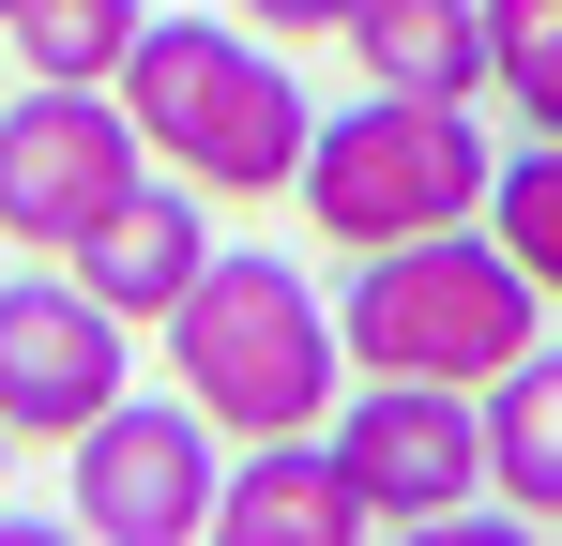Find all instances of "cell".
Listing matches in <instances>:
<instances>
[{
  "mask_svg": "<svg viewBox=\"0 0 562 546\" xmlns=\"http://www.w3.org/2000/svg\"><path fill=\"white\" fill-rule=\"evenodd\" d=\"M486 228H502V259H517V273L562 304V137L502 152V182H486Z\"/></svg>",
  "mask_w": 562,
  "mask_h": 546,
  "instance_id": "5bb4252c",
  "label": "cell"
},
{
  "mask_svg": "<svg viewBox=\"0 0 562 546\" xmlns=\"http://www.w3.org/2000/svg\"><path fill=\"white\" fill-rule=\"evenodd\" d=\"M366 0H244V31H350Z\"/></svg>",
  "mask_w": 562,
  "mask_h": 546,
  "instance_id": "2e32d148",
  "label": "cell"
},
{
  "mask_svg": "<svg viewBox=\"0 0 562 546\" xmlns=\"http://www.w3.org/2000/svg\"><path fill=\"white\" fill-rule=\"evenodd\" d=\"M122 106L153 137V168H183L198 197H289L304 182V137L319 106L259 31H213V15H153L137 61H122Z\"/></svg>",
  "mask_w": 562,
  "mask_h": 546,
  "instance_id": "3957f363",
  "label": "cell"
},
{
  "mask_svg": "<svg viewBox=\"0 0 562 546\" xmlns=\"http://www.w3.org/2000/svg\"><path fill=\"white\" fill-rule=\"evenodd\" d=\"M0 31H15V0H0Z\"/></svg>",
  "mask_w": 562,
  "mask_h": 546,
  "instance_id": "ac0fdd59",
  "label": "cell"
},
{
  "mask_svg": "<svg viewBox=\"0 0 562 546\" xmlns=\"http://www.w3.org/2000/svg\"><path fill=\"white\" fill-rule=\"evenodd\" d=\"M0 470H15V425H0Z\"/></svg>",
  "mask_w": 562,
  "mask_h": 546,
  "instance_id": "e0dca14e",
  "label": "cell"
},
{
  "mask_svg": "<svg viewBox=\"0 0 562 546\" xmlns=\"http://www.w3.org/2000/svg\"><path fill=\"white\" fill-rule=\"evenodd\" d=\"M486 61H502L517 137H562V0H486Z\"/></svg>",
  "mask_w": 562,
  "mask_h": 546,
  "instance_id": "9a60e30c",
  "label": "cell"
},
{
  "mask_svg": "<svg viewBox=\"0 0 562 546\" xmlns=\"http://www.w3.org/2000/svg\"><path fill=\"white\" fill-rule=\"evenodd\" d=\"M122 364H137V319L106 304L92 273H15V288H0V425H15V441L77 455V425H106V410L137 395Z\"/></svg>",
  "mask_w": 562,
  "mask_h": 546,
  "instance_id": "52a82bcc",
  "label": "cell"
},
{
  "mask_svg": "<svg viewBox=\"0 0 562 546\" xmlns=\"http://www.w3.org/2000/svg\"><path fill=\"white\" fill-rule=\"evenodd\" d=\"M213 532H244V546H350L366 532V486L335 470L319 425H304V441H244L228 486H213Z\"/></svg>",
  "mask_w": 562,
  "mask_h": 546,
  "instance_id": "9c48e42d",
  "label": "cell"
},
{
  "mask_svg": "<svg viewBox=\"0 0 562 546\" xmlns=\"http://www.w3.org/2000/svg\"><path fill=\"white\" fill-rule=\"evenodd\" d=\"M486 501L562 532V350H517L486 379Z\"/></svg>",
  "mask_w": 562,
  "mask_h": 546,
  "instance_id": "7c38bea8",
  "label": "cell"
},
{
  "mask_svg": "<svg viewBox=\"0 0 562 546\" xmlns=\"http://www.w3.org/2000/svg\"><path fill=\"white\" fill-rule=\"evenodd\" d=\"M168 379H183L228 441H304V425H335V395H350V334H335V304H319L304 259L213 243V273L168 304Z\"/></svg>",
  "mask_w": 562,
  "mask_h": 546,
  "instance_id": "6da1fadb",
  "label": "cell"
},
{
  "mask_svg": "<svg viewBox=\"0 0 562 546\" xmlns=\"http://www.w3.org/2000/svg\"><path fill=\"white\" fill-rule=\"evenodd\" d=\"M153 182V137H137V106L92 77H31L0 106V243H31V259H77L106 213Z\"/></svg>",
  "mask_w": 562,
  "mask_h": 546,
  "instance_id": "5b68a950",
  "label": "cell"
},
{
  "mask_svg": "<svg viewBox=\"0 0 562 546\" xmlns=\"http://www.w3.org/2000/svg\"><path fill=\"white\" fill-rule=\"evenodd\" d=\"M213 486H228V425L198 395H122L106 425H77V516L106 546H198L213 532Z\"/></svg>",
  "mask_w": 562,
  "mask_h": 546,
  "instance_id": "ba28073f",
  "label": "cell"
},
{
  "mask_svg": "<svg viewBox=\"0 0 562 546\" xmlns=\"http://www.w3.org/2000/svg\"><path fill=\"white\" fill-rule=\"evenodd\" d=\"M137 31H153V0H15V61L31 77H92V91H122V61H137Z\"/></svg>",
  "mask_w": 562,
  "mask_h": 546,
  "instance_id": "4fadbf2b",
  "label": "cell"
},
{
  "mask_svg": "<svg viewBox=\"0 0 562 546\" xmlns=\"http://www.w3.org/2000/svg\"><path fill=\"white\" fill-rule=\"evenodd\" d=\"M77 273H92L122 319H153V334H168V304L213 273V243H198V182H183V168H168V182H137V197L106 213L92 243H77Z\"/></svg>",
  "mask_w": 562,
  "mask_h": 546,
  "instance_id": "30bf717a",
  "label": "cell"
},
{
  "mask_svg": "<svg viewBox=\"0 0 562 546\" xmlns=\"http://www.w3.org/2000/svg\"><path fill=\"white\" fill-rule=\"evenodd\" d=\"M335 334H350V379H457V395H486L517 350H548V288L502 259V228L471 213V228L350 259Z\"/></svg>",
  "mask_w": 562,
  "mask_h": 546,
  "instance_id": "7a4b0ae2",
  "label": "cell"
},
{
  "mask_svg": "<svg viewBox=\"0 0 562 546\" xmlns=\"http://www.w3.org/2000/svg\"><path fill=\"white\" fill-rule=\"evenodd\" d=\"M486 182H502V152L471 137V106H441V91H366V106H335V122L304 137V182H289V197L319 213L335 259H380V243L471 228Z\"/></svg>",
  "mask_w": 562,
  "mask_h": 546,
  "instance_id": "277c9868",
  "label": "cell"
},
{
  "mask_svg": "<svg viewBox=\"0 0 562 546\" xmlns=\"http://www.w3.org/2000/svg\"><path fill=\"white\" fill-rule=\"evenodd\" d=\"M335 46L366 61V91H441V106L502 91V61H486V0H366Z\"/></svg>",
  "mask_w": 562,
  "mask_h": 546,
  "instance_id": "8fae6325",
  "label": "cell"
},
{
  "mask_svg": "<svg viewBox=\"0 0 562 546\" xmlns=\"http://www.w3.org/2000/svg\"><path fill=\"white\" fill-rule=\"evenodd\" d=\"M319 441L366 486V532H457L486 501V395L457 379H366V395H335Z\"/></svg>",
  "mask_w": 562,
  "mask_h": 546,
  "instance_id": "8992f818",
  "label": "cell"
}]
</instances>
